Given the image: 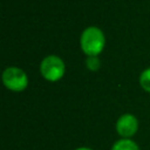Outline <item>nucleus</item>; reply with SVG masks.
Instances as JSON below:
<instances>
[{"instance_id": "obj_7", "label": "nucleus", "mask_w": 150, "mask_h": 150, "mask_svg": "<svg viewBox=\"0 0 150 150\" xmlns=\"http://www.w3.org/2000/svg\"><path fill=\"white\" fill-rule=\"evenodd\" d=\"M87 66L89 69L91 70H96L100 66V60L97 59V56H88L87 59Z\"/></svg>"}, {"instance_id": "obj_5", "label": "nucleus", "mask_w": 150, "mask_h": 150, "mask_svg": "<svg viewBox=\"0 0 150 150\" xmlns=\"http://www.w3.org/2000/svg\"><path fill=\"white\" fill-rule=\"evenodd\" d=\"M111 150H139L136 142L130 138H121L114 143Z\"/></svg>"}, {"instance_id": "obj_2", "label": "nucleus", "mask_w": 150, "mask_h": 150, "mask_svg": "<svg viewBox=\"0 0 150 150\" xmlns=\"http://www.w3.org/2000/svg\"><path fill=\"white\" fill-rule=\"evenodd\" d=\"M40 69L45 79L49 81H57L64 73V64L59 56L49 55L42 60Z\"/></svg>"}, {"instance_id": "obj_4", "label": "nucleus", "mask_w": 150, "mask_h": 150, "mask_svg": "<svg viewBox=\"0 0 150 150\" xmlns=\"http://www.w3.org/2000/svg\"><path fill=\"white\" fill-rule=\"evenodd\" d=\"M138 129V121L131 114L122 115L116 122V130L123 138H129L136 134Z\"/></svg>"}, {"instance_id": "obj_8", "label": "nucleus", "mask_w": 150, "mask_h": 150, "mask_svg": "<svg viewBox=\"0 0 150 150\" xmlns=\"http://www.w3.org/2000/svg\"><path fill=\"white\" fill-rule=\"evenodd\" d=\"M75 150H93V149H90V148H86V146H81V148H77V149H75Z\"/></svg>"}, {"instance_id": "obj_3", "label": "nucleus", "mask_w": 150, "mask_h": 150, "mask_svg": "<svg viewBox=\"0 0 150 150\" xmlns=\"http://www.w3.org/2000/svg\"><path fill=\"white\" fill-rule=\"evenodd\" d=\"M2 81H4V84L13 91L23 90L28 83L27 75L25 74V71L16 67L7 68L2 73Z\"/></svg>"}, {"instance_id": "obj_6", "label": "nucleus", "mask_w": 150, "mask_h": 150, "mask_svg": "<svg viewBox=\"0 0 150 150\" xmlns=\"http://www.w3.org/2000/svg\"><path fill=\"white\" fill-rule=\"evenodd\" d=\"M139 83L142 86L143 89H145L146 91H150V68L145 69L141 76H139Z\"/></svg>"}, {"instance_id": "obj_1", "label": "nucleus", "mask_w": 150, "mask_h": 150, "mask_svg": "<svg viewBox=\"0 0 150 150\" xmlns=\"http://www.w3.org/2000/svg\"><path fill=\"white\" fill-rule=\"evenodd\" d=\"M104 46V35L101 29L96 27H88L81 35L82 50L89 56H96Z\"/></svg>"}]
</instances>
